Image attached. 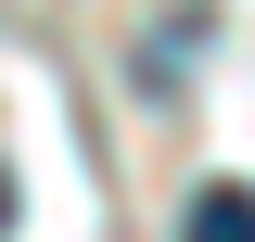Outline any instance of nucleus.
I'll return each instance as SVG.
<instances>
[{
    "mask_svg": "<svg viewBox=\"0 0 255 242\" xmlns=\"http://www.w3.org/2000/svg\"><path fill=\"white\" fill-rule=\"evenodd\" d=\"M179 242H255V191H243V179H217V191H191Z\"/></svg>",
    "mask_w": 255,
    "mask_h": 242,
    "instance_id": "obj_1",
    "label": "nucleus"
},
{
    "mask_svg": "<svg viewBox=\"0 0 255 242\" xmlns=\"http://www.w3.org/2000/svg\"><path fill=\"white\" fill-rule=\"evenodd\" d=\"M0 230H13V179H0Z\"/></svg>",
    "mask_w": 255,
    "mask_h": 242,
    "instance_id": "obj_2",
    "label": "nucleus"
}]
</instances>
